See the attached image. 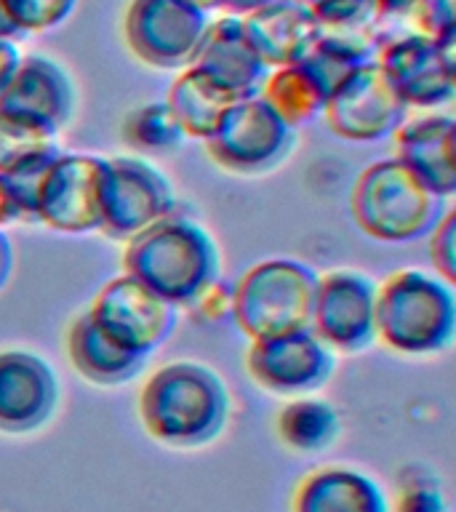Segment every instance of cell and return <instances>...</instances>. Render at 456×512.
I'll use <instances>...</instances> for the list:
<instances>
[{"label": "cell", "mask_w": 456, "mask_h": 512, "mask_svg": "<svg viewBox=\"0 0 456 512\" xmlns=\"http://www.w3.org/2000/svg\"><path fill=\"white\" fill-rule=\"evenodd\" d=\"M136 411L152 440L171 448H198L227 427L230 392L214 368L174 360L147 376Z\"/></svg>", "instance_id": "obj_1"}, {"label": "cell", "mask_w": 456, "mask_h": 512, "mask_svg": "<svg viewBox=\"0 0 456 512\" xmlns=\"http://www.w3.org/2000/svg\"><path fill=\"white\" fill-rule=\"evenodd\" d=\"M395 512H448L443 488L430 472L406 470L398 480V494H395Z\"/></svg>", "instance_id": "obj_28"}, {"label": "cell", "mask_w": 456, "mask_h": 512, "mask_svg": "<svg viewBox=\"0 0 456 512\" xmlns=\"http://www.w3.org/2000/svg\"><path fill=\"white\" fill-rule=\"evenodd\" d=\"M190 67L203 72L232 102L262 94L267 75H270V67L248 43L240 16L232 14L208 22V30L192 56Z\"/></svg>", "instance_id": "obj_17"}, {"label": "cell", "mask_w": 456, "mask_h": 512, "mask_svg": "<svg viewBox=\"0 0 456 512\" xmlns=\"http://www.w3.org/2000/svg\"><path fill=\"white\" fill-rule=\"evenodd\" d=\"M246 368L262 390L272 395H307L334 376L336 355L312 328L251 339Z\"/></svg>", "instance_id": "obj_11"}, {"label": "cell", "mask_w": 456, "mask_h": 512, "mask_svg": "<svg viewBox=\"0 0 456 512\" xmlns=\"http://www.w3.org/2000/svg\"><path fill=\"white\" fill-rule=\"evenodd\" d=\"M323 24V30L355 32L376 16L374 0H299Z\"/></svg>", "instance_id": "obj_29"}, {"label": "cell", "mask_w": 456, "mask_h": 512, "mask_svg": "<svg viewBox=\"0 0 456 512\" xmlns=\"http://www.w3.org/2000/svg\"><path fill=\"white\" fill-rule=\"evenodd\" d=\"M75 112V83L62 64L43 54L22 56L0 94V115L54 139Z\"/></svg>", "instance_id": "obj_15"}, {"label": "cell", "mask_w": 456, "mask_h": 512, "mask_svg": "<svg viewBox=\"0 0 456 512\" xmlns=\"http://www.w3.org/2000/svg\"><path fill=\"white\" fill-rule=\"evenodd\" d=\"M395 155L419 182L438 198L456 192V120L451 115H427L408 120L392 134Z\"/></svg>", "instance_id": "obj_18"}, {"label": "cell", "mask_w": 456, "mask_h": 512, "mask_svg": "<svg viewBox=\"0 0 456 512\" xmlns=\"http://www.w3.org/2000/svg\"><path fill=\"white\" fill-rule=\"evenodd\" d=\"M275 427H278V438L291 451L315 454L336 440L339 416H336L334 406H328L323 400L296 398L286 403V408H280Z\"/></svg>", "instance_id": "obj_25"}, {"label": "cell", "mask_w": 456, "mask_h": 512, "mask_svg": "<svg viewBox=\"0 0 456 512\" xmlns=\"http://www.w3.org/2000/svg\"><path fill=\"white\" fill-rule=\"evenodd\" d=\"M232 99L224 91L211 83V80L198 72L195 67H184V72L174 80L168 91V107L179 120L184 136L203 139L214 134L224 112L232 107Z\"/></svg>", "instance_id": "obj_22"}, {"label": "cell", "mask_w": 456, "mask_h": 512, "mask_svg": "<svg viewBox=\"0 0 456 512\" xmlns=\"http://www.w3.org/2000/svg\"><path fill=\"white\" fill-rule=\"evenodd\" d=\"M206 147L216 166L232 174H267L291 158L296 126L280 118L259 94L232 104L214 134L206 139Z\"/></svg>", "instance_id": "obj_6"}, {"label": "cell", "mask_w": 456, "mask_h": 512, "mask_svg": "<svg viewBox=\"0 0 456 512\" xmlns=\"http://www.w3.org/2000/svg\"><path fill=\"white\" fill-rule=\"evenodd\" d=\"M0 6L8 19L22 30V35H30L67 22L78 0H0Z\"/></svg>", "instance_id": "obj_27"}, {"label": "cell", "mask_w": 456, "mask_h": 512, "mask_svg": "<svg viewBox=\"0 0 456 512\" xmlns=\"http://www.w3.org/2000/svg\"><path fill=\"white\" fill-rule=\"evenodd\" d=\"M11 272H14V246L6 232H0V288L6 286Z\"/></svg>", "instance_id": "obj_35"}, {"label": "cell", "mask_w": 456, "mask_h": 512, "mask_svg": "<svg viewBox=\"0 0 456 512\" xmlns=\"http://www.w3.org/2000/svg\"><path fill=\"white\" fill-rule=\"evenodd\" d=\"M11 222H22V211H19V203L8 190L6 179L0 176V227Z\"/></svg>", "instance_id": "obj_33"}, {"label": "cell", "mask_w": 456, "mask_h": 512, "mask_svg": "<svg viewBox=\"0 0 456 512\" xmlns=\"http://www.w3.org/2000/svg\"><path fill=\"white\" fill-rule=\"evenodd\" d=\"M0 38H6V40L24 38L22 30H19V27H16V24L8 19V14L3 11V6H0Z\"/></svg>", "instance_id": "obj_37"}, {"label": "cell", "mask_w": 456, "mask_h": 512, "mask_svg": "<svg viewBox=\"0 0 456 512\" xmlns=\"http://www.w3.org/2000/svg\"><path fill=\"white\" fill-rule=\"evenodd\" d=\"M171 214H176L174 184L158 166L134 155L107 160L99 224L107 238H134Z\"/></svg>", "instance_id": "obj_7"}, {"label": "cell", "mask_w": 456, "mask_h": 512, "mask_svg": "<svg viewBox=\"0 0 456 512\" xmlns=\"http://www.w3.org/2000/svg\"><path fill=\"white\" fill-rule=\"evenodd\" d=\"M430 256L435 272L446 283L456 280V211L446 208L440 222L430 232Z\"/></svg>", "instance_id": "obj_31"}, {"label": "cell", "mask_w": 456, "mask_h": 512, "mask_svg": "<svg viewBox=\"0 0 456 512\" xmlns=\"http://www.w3.org/2000/svg\"><path fill=\"white\" fill-rule=\"evenodd\" d=\"M88 318L123 350L150 358L160 350L179 320V307L168 304L131 275L104 283L88 307Z\"/></svg>", "instance_id": "obj_9"}, {"label": "cell", "mask_w": 456, "mask_h": 512, "mask_svg": "<svg viewBox=\"0 0 456 512\" xmlns=\"http://www.w3.org/2000/svg\"><path fill=\"white\" fill-rule=\"evenodd\" d=\"M123 270L174 307L206 299L219 283L222 254L203 224L171 214L128 238Z\"/></svg>", "instance_id": "obj_2"}, {"label": "cell", "mask_w": 456, "mask_h": 512, "mask_svg": "<svg viewBox=\"0 0 456 512\" xmlns=\"http://www.w3.org/2000/svg\"><path fill=\"white\" fill-rule=\"evenodd\" d=\"M262 96L270 102L272 110L278 112L280 118H286L291 126H302V123L318 118L328 99L323 86L299 62L270 70Z\"/></svg>", "instance_id": "obj_24"}, {"label": "cell", "mask_w": 456, "mask_h": 512, "mask_svg": "<svg viewBox=\"0 0 456 512\" xmlns=\"http://www.w3.org/2000/svg\"><path fill=\"white\" fill-rule=\"evenodd\" d=\"M456 48L440 46L422 32L387 40L376 48V64L406 107H443L456 94Z\"/></svg>", "instance_id": "obj_12"}, {"label": "cell", "mask_w": 456, "mask_h": 512, "mask_svg": "<svg viewBox=\"0 0 456 512\" xmlns=\"http://www.w3.org/2000/svg\"><path fill=\"white\" fill-rule=\"evenodd\" d=\"M22 62V54H19V48H16L14 40L0 38V94L6 91V86L14 78L16 67Z\"/></svg>", "instance_id": "obj_32"}, {"label": "cell", "mask_w": 456, "mask_h": 512, "mask_svg": "<svg viewBox=\"0 0 456 512\" xmlns=\"http://www.w3.org/2000/svg\"><path fill=\"white\" fill-rule=\"evenodd\" d=\"M376 3V14L382 16H400L408 14L414 8L416 0H374Z\"/></svg>", "instance_id": "obj_36"}, {"label": "cell", "mask_w": 456, "mask_h": 512, "mask_svg": "<svg viewBox=\"0 0 456 512\" xmlns=\"http://www.w3.org/2000/svg\"><path fill=\"white\" fill-rule=\"evenodd\" d=\"M352 219L368 238L408 243L430 235L446 214V203L432 195L398 158L376 160L352 187Z\"/></svg>", "instance_id": "obj_4"}, {"label": "cell", "mask_w": 456, "mask_h": 512, "mask_svg": "<svg viewBox=\"0 0 456 512\" xmlns=\"http://www.w3.org/2000/svg\"><path fill=\"white\" fill-rule=\"evenodd\" d=\"M208 22V11L190 0H131L123 35L136 59L160 70H179L190 67Z\"/></svg>", "instance_id": "obj_8"}, {"label": "cell", "mask_w": 456, "mask_h": 512, "mask_svg": "<svg viewBox=\"0 0 456 512\" xmlns=\"http://www.w3.org/2000/svg\"><path fill=\"white\" fill-rule=\"evenodd\" d=\"M291 512H390V502L366 472L326 464L299 480Z\"/></svg>", "instance_id": "obj_20"}, {"label": "cell", "mask_w": 456, "mask_h": 512, "mask_svg": "<svg viewBox=\"0 0 456 512\" xmlns=\"http://www.w3.org/2000/svg\"><path fill=\"white\" fill-rule=\"evenodd\" d=\"M310 328L331 350H368L376 342L374 280L355 270H334L320 275Z\"/></svg>", "instance_id": "obj_13"}, {"label": "cell", "mask_w": 456, "mask_h": 512, "mask_svg": "<svg viewBox=\"0 0 456 512\" xmlns=\"http://www.w3.org/2000/svg\"><path fill=\"white\" fill-rule=\"evenodd\" d=\"M454 283L400 270L376 288V339L403 355H438L456 339Z\"/></svg>", "instance_id": "obj_3"}, {"label": "cell", "mask_w": 456, "mask_h": 512, "mask_svg": "<svg viewBox=\"0 0 456 512\" xmlns=\"http://www.w3.org/2000/svg\"><path fill=\"white\" fill-rule=\"evenodd\" d=\"M107 158L59 155L38 190V222L67 235L99 230Z\"/></svg>", "instance_id": "obj_14"}, {"label": "cell", "mask_w": 456, "mask_h": 512, "mask_svg": "<svg viewBox=\"0 0 456 512\" xmlns=\"http://www.w3.org/2000/svg\"><path fill=\"white\" fill-rule=\"evenodd\" d=\"M408 14L414 16L416 32L456 48V0H416Z\"/></svg>", "instance_id": "obj_30"}, {"label": "cell", "mask_w": 456, "mask_h": 512, "mask_svg": "<svg viewBox=\"0 0 456 512\" xmlns=\"http://www.w3.org/2000/svg\"><path fill=\"white\" fill-rule=\"evenodd\" d=\"M123 139L139 152H174L184 142V131L168 102H150L128 112Z\"/></svg>", "instance_id": "obj_26"}, {"label": "cell", "mask_w": 456, "mask_h": 512, "mask_svg": "<svg viewBox=\"0 0 456 512\" xmlns=\"http://www.w3.org/2000/svg\"><path fill=\"white\" fill-rule=\"evenodd\" d=\"M67 355L83 379L91 384H102V387L131 382L147 366V358L123 350L112 339H107L96 328L94 320L88 318V312L72 320L67 331Z\"/></svg>", "instance_id": "obj_21"}, {"label": "cell", "mask_w": 456, "mask_h": 512, "mask_svg": "<svg viewBox=\"0 0 456 512\" xmlns=\"http://www.w3.org/2000/svg\"><path fill=\"white\" fill-rule=\"evenodd\" d=\"M270 3H275V0H216V8H224L232 16H246L251 11L270 6Z\"/></svg>", "instance_id": "obj_34"}, {"label": "cell", "mask_w": 456, "mask_h": 512, "mask_svg": "<svg viewBox=\"0 0 456 512\" xmlns=\"http://www.w3.org/2000/svg\"><path fill=\"white\" fill-rule=\"evenodd\" d=\"M406 102L384 78L379 64L352 70L326 99L328 128L347 142H382L406 123Z\"/></svg>", "instance_id": "obj_10"}, {"label": "cell", "mask_w": 456, "mask_h": 512, "mask_svg": "<svg viewBox=\"0 0 456 512\" xmlns=\"http://www.w3.org/2000/svg\"><path fill=\"white\" fill-rule=\"evenodd\" d=\"M190 3H195V6L203 8V11H211V8H216V0H190Z\"/></svg>", "instance_id": "obj_38"}, {"label": "cell", "mask_w": 456, "mask_h": 512, "mask_svg": "<svg viewBox=\"0 0 456 512\" xmlns=\"http://www.w3.org/2000/svg\"><path fill=\"white\" fill-rule=\"evenodd\" d=\"M318 272L299 259H267L240 278L232 294V318L248 339L310 328Z\"/></svg>", "instance_id": "obj_5"}, {"label": "cell", "mask_w": 456, "mask_h": 512, "mask_svg": "<svg viewBox=\"0 0 456 512\" xmlns=\"http://www.w3.org/2000/svg\"><path fill=\"white\" fill-rule=\"evenodd\" d=\"M376 46L371 38H363L358 32L347 30H326L310 51L299 59L304 70L318 80L323 91L331 96L339 83H342L352 70H358L363 64L374 62Z\"/></svg>", "instance_id": "obj_23"}, {"label": "cell", "mask_w": 456, "mask_h": 512, "mask_svg": "<svg viewBox=\"0 0 456 512\" xmlns=\"http://www.w3.org/2000/svg\"><path fill=\"white\" fill-rule=\"evenodd\" d=\"M59 406V379L46 360L27 350L0 352V432L40 430Z\"/></svg>", "instance_id": "obj_16"}, {"label": "cell", "mask_w": 456, "mask_h": 512, "mask_svg": "<svg viewBox=\"0 0 456 512\" xmlns=\"http://www.w3.org/2000/svg\"><path fill=\"white\" fill-rule=\"evenodd\" d=\"M240 24L248 43L270 70L299 62L326 32L299 0H275L270 6L240 16Z\"/></svg>", "instance_id": "obj_19"}]
</instances>
